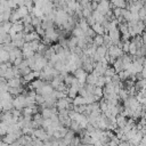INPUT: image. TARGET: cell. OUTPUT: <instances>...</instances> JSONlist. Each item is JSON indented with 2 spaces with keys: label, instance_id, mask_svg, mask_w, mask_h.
<instances>
[{
  "label": "cell",
  "instance_id": "obj_2",
  "mask_svg": "<svg viewBox=\"0 0 146 146\" xmlns=\"http://www.w3.org/2000/svg\"><path fill=\"white\" fill-rule=\"evenodd\" d=\"M26 107V96L25 95H19V96H16L14 98V108L16 110H24Z\"/></svg>",
  "mask_w": 146,
  "mask_h": 146
},
{
  "label": "cell",
  "instance_id": "obj_11",
  "mask_svg": "<svg viewBox=\"0 0 146 146\" xmlns=\"http://www.w3.org/2000/svg\"><path fill=\"white\" fill-rule=\"evenodd\" d=\"M92 16H94L96 23H99V24H102V25H103V23H104L105 21H107L106 17H105L104 15H102L100 13H98L97 10H94V11H92Z\"/></svg>",
  "mask_w": 146,
  "mask_h": 146
},
{
  "label": "cell",
  "instance_id": "obj_30",
  "mask_svg": "<svg viewBox=\"0 0 146 146\" xmlns=\"http://www.w3.org/2000/svg\"><path fill=\"white\" fill-rule=\"evenodd\" d=\"M116 74V71H115V68L114 67H107V70H106V72H105V76H110V78H113L114 75Z\"/></svg>",
  "mask_w": 146,
  "mask_h": 146
},
{
  "label": "cell",
  "instance_id": "obj_6",
  "mask_svg": "<svg viewBox=\"0 0 146 146\" xmlns=\"http://www.w3.org/2000/svg\"><path fill=\"white\" fill-rule=\"evenodd\" d=\"M22 54H23V57L25 59H29V58H31V57H33L35 55V51L31 48L30 42H25V44L22 48Z\"/></svg>",
  "mask_w": 146,
  "mask_h": 146
},
{
  "label": "cell",
  "instance_id": "obj_33",
  "mask_svg": "<svg viewBox=\"0 0 146 146\" xmlns=\"http://www.w3.org/2000/svg\"><path fill=\"white\" fill-rule=\"evenodd\" d=\"M30 46H31V48L36 52L38 49H39V46H40V41H39V40H34V41L30 42Z\"/></svg>",
  "mask_w": 146,
  "mask_h": 146
},
{
  "label": "cell",
  "instance_id": "obj_10",
  "mask_svg": "<svg viewBox=\"0 0 146 146\" xmlns=\"http://www.w3.org/2000/svg\"><path fill=\"white\" fill-rule=\"evenodd\" d=\"M22 81L19 78H13L10 80H8V86L9 88H18V87H22Z\"/></svg>",
  "mask_w": 146,
  "mask_h": 146
},
{
  "label": "cell",
  "instance_id": "obj_38",
  "mask_svg": "<svg viewBox=\"0 0 146 146\" xmlns=\"http://www.w3.org/2000/svg\"><path fill=\"white\" fill-rule=\"evenodd\" d=\"M107 146H119V144H116V143L113 141V140H110V141L107 143Z\"/></svg>",
  "mask_w": 146,
  "mask_h": 146
},
{
  "label": "cell",
  "instance_id": "obj_14",
  "mask_svg": "<svg viewBox=\"0 0 146 146\" xmlns=\"http://www.w3.org/2000/svg\"><path fill=\"white\" fill-rule=\"evenodd\" d=\"M0 62H1V63L10 62L9 51H7V50H5V49H1V50H0Z\"/></svg>",
  "mask_w": 146,
  "mask_h": 146
},
{
  "label": "cell",
  "instance_id": "obj_4",
  "mask_svg": "<svg viewBox=\"0 0 146 146\" xmlns=\"http://www.w3.org/2000/svg\"><path fill=\"white\" fill-rule=\"evenodd\" d=\"M107 54H108L111 57L115 58V59H117V58H121V57L124 55L123 50H122L121 48H119L117 46H111V47L108 48V51H107Z\"/></svg>",
  "mask_w": 146,
  "mask_h": 146
},
{
  "label": "cell",
  "instance_id": "obj_37",
  "mask_svg": "<svg viewBox=\"0 0 146 146\" xmlns=\"http://www.w3.org/2000/svg\"><path fill=\"white\" fill-rule=\"evenodd\" d=\"M119 146H132L129 141H121L120 144H119Z\"/></svg>",
  "mask_w": 146,
  "mask_h": 146
},
{
  "label": "cell",
  "instance_id": "obj_15",
  "mask_svg": "<svg viewBox=\"0 0 146 146\" xmlns=\"http://www.w3.org/2000/svg\"><path fill=\"white\" fill-rule=\"evenodd\" d=\"M98 78H99V76H98L96 73L91 72V73H89V74H88V78H87V83H88V84H94V86H96Z\"/></svg>",
  "mask_w": 146,
  "mask_h": 146
},
{
  "label": "cell",
  "instance_id": "obj_39",
  "mask_svg": "<svg viewBox=\"0 0 146 146\" xmlns=\"http://www.w3.org/2000/svg\"><path fill=\"white\" fill-rule=\"evenodd\" d=\"M141 39H143V42L146 44V32H144V33L141 34Z\"/></svg>",
  "mask_w": 146,
  "mask_h": 146
},
{
  "label": "cell",
  "instance_id": "obj_19",
  "mask_svg": "<svg viewBox=\"0 0 146 146\" xmlns=\"http://www.w3.org/2000/svg\"><path fill=\"white\" fill-rule=\"evenodd\" d=\"M92 43L97 47H100V46H104V35H99L97 34L94 39H92Z\"/></svg>",
  "mask_w": 146,
  "mask_h": 146
},
{
  "label": "cell",
  "instance_id": "obj_24",
  "mask_svg": "<svg viewBox=\"0 0 146 146\" xmlns=\"http://www.w3.org/2000/svg\"><path fill=\"white\" fill-rule=\"evenodd\" d=\"M19 21H22V17L19 16V14L17 13L16 9L13 10V11H11V16H10V22L14 24V23H17V22H19Z\"/></svg>",
  "mask_w": 146,
  "mask_h": 146
},
{
  "label": "cell",
  "instance_id": "obj_27",
  "mask_svg": "<svg viewBox=\"0 0 146 146\" xmlns=\"http://www.w3.org/2000/svg\"><path fill=\"white\" fill-rule=\"evenodd\" d=\"M119 74V76H120V79H121V81H127L130 76H131V74H130V72L129 71H121V72H119L117 73Z\"/></svg>",
  "mask_w": 146,
  "mask_h": 146
},
{
  "label": "cell",
  "instance_id": "obj_1",
  "mask_svg": "<svg viewBox=\"0 0 146 146\" xmlns=\"http://www.w3.org/2000/svg\"><path fill=\"white\" fill-rule=\"evenodd\" d=\"M32 138H38V139H40V140H42V141H49V135H48V132L46 131V129H42V128H38V129H34V132H33V135L31 136Z\"/></svg>",
  "mask_w": 146,
  "mask_h": 146
},
{
  "label": "cell",
  "instance_id": "obj_17",
  "mask_svg": "<svg viewBox=\"0 0 146 146\" xmlns=\"http://www.w3.org/2000/svg\"><path fill=\"white\" fill-rule=\"evenodd\" d=\"M113 67L115 68V71H116V73H119V72H121V71H124V67H123V62H122V58H117L115 62H114V64H113Z\"/></svg>",
  "mask_w": 146,
  "mask_h": 146
},
{
  "label": "cell",
  "instance_id": "obj_3",
  "mask_svg": "<svg viewBox=\"0 0 146 146\" xmlns=\"http://www.w3.org/2000/svg\"><path fill=\"white\" fill-rule=\"evenodd\" d=\"M43 38V36H42ZM44 38L48 39L50 41V43L55 42V41H58L59 40V31L55 30L54 29H49V30H46V34H44Z\"/></svg>",
  "mask_w": 146,
  "mask_h": 146
},
{
  "label": "cell",
  "instance_id": "obj_29",
  "mask_svg": "<svg viewBox=\"0 0 146 146\" xmlns=\"http://www.w3.org/2000/svg\"><path fill=\"white\" fill-rule=\"evenodd\" d=\"M94 95L95 96H97L99 99L104 96V89L103 88H100V87H97L96 86V88H95V91H94Z\"/></svg>",
  "mask_w": 146,
  "mask_h": 146
},
{
  "label": "cell",
  "instance_id": "obj_20",
  "mask_svg": "<svg viewBox=\"0 0 146 146\" xmlns=\"http://www.w3.org/2000/svg\"><path fill=\"white\" fill-rule=\"evenodd\" d=\"M16 10H17V13L19 14V16H21L22 18H24L26 15H29V14H30V10H29V8H27L26 6H22V7H18Z\"/></svg>",
  "mask_w": 146,
  "mask_h": 146
},
{
  "label": "cell",
  "instance_id": "obj_7",
  "mask_svg": "<svg viewBox=\"0 0 146 146\" xmlns=\"http://www.w3.org/2000/svg\"><path fill=\"white\" fill-rule=\"evenodd\" d=\"M107 67H108V65H105V64H104V63H102V62L95 63L94 73H96L98 76H103V75H105V72H106Z\"/></svg>",
  "mask_w": 146,
  "mask_h": 146
},
{
  "label": "cell",
  "instance_id": "obj_28",
  "mask_svg": "<svg viewBox=\"0 0 146 146\" xmlns=\"http://www.w3.org/2000/svg\"><path fill=\"white\" fill-rule=\"evenodd\" d=\"M119 96H120V99H122V100H125V99H128L129 98V91H128V89H121L120 90V92H119Z\"/></svg>",
  "mask_w": 146,
  "mask_h": 146
},
{
  "label": "cell",
  "instance_id": "obj_5",
  "mask_svg": "<svg viewBox=\"0 0 146 146\" xmlns=\"http://www.w3.org/2000/svg\"><path fill=\"white\" fill-rule=\"evenodd\" d=\"M74 76L79 80L80 83L84 84L87 82V78H88V72L86 70H83L82 67L81 68H78L75 72H74Z\"/></svg>",
  "mask_w": 146,
  "mask_h": 146
},
{
  "label": "cell",
  "instance_id": "obj_13",
  "mask_svg": "<svg viewBox=\"0 0 146 146\" xmlns=\"http://www.w3.org/2000/svg\"><path fill=\"white\" fill-rule=\"evenodd\" d=\"M127 122H128V120L125 119V116L124 115H122V114H119L117 116H116V125L119 127V128H124L125 127V124H127Z\"/></svg>",
  "mask_w": 146,
  "mask_h": 146
},
{
  "label": "cell",
  "instance_id": "obj_23",
  "mask_svg": "<svg viewBox=\"0 0 146 146\" xmlns=\"http://www.w3.org/2000/svg\"><path fill=\"white\" fill-rule=\"evenodd\" d=\"M78 94H79V89H76V88H74V87H70V88L67 89V97H70V98H72V99H74V98L78 96Z\"/></svg>",
  "mask_w": 146,
  "mask_h": 146
},
{
  "label": "cell",
  "instance_id": "obj_9",
  "mask_svg": "<svg viewBox=\"0 0 146 146\" xmlns=\"http://www.w3.org/2000/svg\"><path fill=\"white\" fill-rule=\"evenodd\" d=\"M9 56H10V62L14 63L16 58L23 56V54H22V49H19V48H14L11 51H9Z\"/></svg>",
  "mask_w": 146,
  "mask_h": 146
},
{
  "label": "cell",
  "instance_id": "obj_36",
  "mask_svg": "<svg viewBox=\"0 0 146 146\" xmlns=\"http://www.w3.org/2000/svg\"><path fill=\"white\" fill-rule=\"evenodd\" d=\"M86 19H87V22H88V24H89L90 26H92L94 24H96V21H95V18H94V16H92V15H91V16H89V17H87Z\"/></svg>",
  "mask_w": 146,
  "mask_h": 146
},
{
  "label": "cell",
  "instance_id": "obj_32",
  "mask_svg": "<svg viewBox=\"0 0 146 146\" xmlns=\"http://www.w3.org/2000/svg\"><path fill=\"white\" fill-rule=\"evenodd\" d=\"M44 102H46V98L42 96V95H36V97H35V103H36V105H42V104H44Z\"/></svg>",
  "mask_w": 146,
  "mask_h": 146
},
{
  "label": "cell",
  "instance_id": "obj_34",
  "mask_svg": "<svg viewBox=\"0 0 146 146\" xmlns=\"http://www.w3.org/2000/svg\"><path fill=\"white\" fill-rule=\"evenodd\" d=\"M129 49H130V41H123V47H122L123 52L129 54Z\"/></svg>",
  "mask_w": 146,
  "mask_h": 146
},
{
  "label": "cell",
  "instance_id": "obj_22",
  "mask_svg": "<svg viewBox=\"0 0 146 146\" xmlns=\"http://www.w3.org/2000/svg\"><path fill=\"white\" fill-rule=\"evenodd\" d=\"M8 128H9V123H7L6 121H1V125H0V135L3 137L8 133Z\"/></svg>",
  "mask_w": 146,
  "mask_h": 146
},
{
  "label": "cell",
  "instance_id": "obj_31",
  "mask_svg": "<svg viewBox=\"0 0 146 146\" xmlns=\"http://www.w3.org/2000/svg\"><path fill=\"white\" fill-rule=\"evenodd\" d=\"M105 84H106L105 75H103V76H99V78H98V80H97V83H96V86H97V87H100V88H103V87H105Z\"/></svg>",
  "mask_w": 146,
  "mask_h": 146
},
{
  "label": "cell",
  "instance_id": "obj_12",
  "mask_svg": "<svg viewBox=\"0 0 146 146\" xmlns=\"http://www.w3.org/2000/svg\"><path fill=\"white\" fill-rule=\"evenodd\" d=\"M91 29H92V30L96 32V34H99V35H104V34H106L104 26H103L102 24H99V23L94 24V25L91 26Z\"/></svg>",
  "mask_w": 146,
  "mask_h": 146
},
{
  "label": "cell",
  "instance_id": "obj_25",
  "mask_svg": "<svg viewBox=\"0 0 146 146\" xmlns=\"http://www.w3.org/2000/svg\"><path fill=\"white\" fill-rule=\"evenodd\" d=\"M76 47H78V38L71 36V38L68 39V49H70V50H73V49H75Z\"/></svg>",
  "mask_w": 146,
  "mask_h": 146
},
{
  "label": "cell",
  "instance_id": "obj_26",
  "mask_svg": "<svg viewBox=\"0 0 146 146\" xmlns=\"http://www.w3.org/2000/svg\"><path fill=\"white\" fill-rule=\"evenodd\" d=\"M82 35H84V32H83L79 26H76V27H74V29L72 30V36L80 38V36H82Z\"/></svg>",
  "mask_w": 146,
  "mask_h": 146
},
{
  "label": "cell",
  "instance_id": "obj_35",
  "mask_svg": "<svg viewBox=\"0 0 146 146\" xmlns=\"http://www.w3.org/2000/svg\"><path fill=\"white\" fill-rule=\"evenodd\" d=\"M35 31H36V33H38L40 36H44V34H46V30H44L42 26H38V27H35Z\"/></svg>",
  "mask_w": 146,
  "mask_h": 146
},
{
  "label": "cell",
  "instance_id": "obj_40",
  "mask_svg": "<svg viewBox=\"0 0 146 146\" xmlns=\"http://www.w3.org/2000/svg\"><path fill=\"white\" fill-rule=\"evenodd\" d=\"M141 75H143L144 79H146V67H144V70L141 71Z\"/></svg>",
  "mask_w": 146,
  "mask_h": 146
},
{
  "label": "cell",
  "instance_id": "obj_18",
  "mask_svg": "<svg viewBox=\"0 0 146 146\" xmlns=\"http://www.w3.org/2000/svg\"><path fill=\"white\" fill-rule=\"evenodd\" d=\"M135 88L138 91L143 90V89H146V79H141V80H138L136 83H135Z\"/></svg>",
  "mask_w": 146,
  "mask_h": 146
},
{
  "label": "cell",
  "instance_id": "obj_16",
  "mask_svg": "<svg viewBox=\"0 0 146 146\" xmlns=\"http://www.w3.org/2000/svg\"><path fill=\"white\" fill-rule=\"evenodd\" d=\"M84 33L90 29V25L88 24V22H87V19L83 17V18H80V21H79V25H78Z\"/></svg>",
  "mask_w": 146,
  "mask_h": 146
},
{
  "label": "cell",
  "instance_id": "obj_41",
  "mask_svg": "<svg viewBox=\"0 0 146 146\" xmlns=\"http://www.w3.org/2000/svg\"><path fill=\"white\" fill-rule=\"evenodd\" d=\"M144 119H145V121H146V113H145V115H144Z\"/></svg>",
  "mask_w": 146,
  "mask_h": 146
},
{
  "label": "cell",
  "instance_id": "obj_21",
  "mask_svg": "<svg viewBox=\"0 0 146 146\" xmlns=\"http://www.w3.org/2000/svg\"><path fill=\"white\" fill-rule=\"evenodd\" d=\"M73 105H87V99L86 97H82V96H76L74 99H73Z\"/></svg>",
  "mask_w": 146,
  "mask_h": 146
},
{
  "label": "cell",
  "instance_id": "obj_8",
  "mask_svg": "<svg viewBox=\"0 0 146 146\" xmlns=\"http://www.w3.org/2000/svg\"><path fill=\"white\" fill-rule=\"evenodd\" d=\"M24 40H25V42H32L34 40H40V35L36 33V31H33L30 33H25Z\"/></svg>",
  "mask_w": 146,
  "mask_h": 146
}]
</instances>
